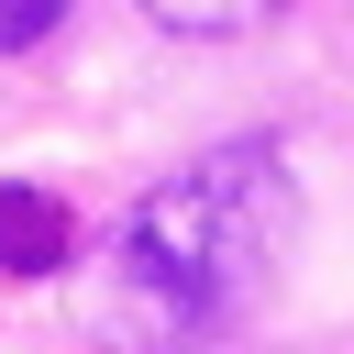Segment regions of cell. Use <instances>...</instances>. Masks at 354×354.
Wrapping results in <instances>:
<instances>
[{
	"label": "cell",
	"mask_w": 354,
	"mask_h": 354,
	"mask_svg": "<svg viewBox=\"0 0 354 354\" xmlns=\"http://www.w3.org/2000/svg\"><path fill=\"white\" fill-rule=\"evenodd\" d=\"M44 266H66V210L11 177L0 188V277H44Z\"/></svg>",
	"instance_id": "cell-2"
},
{
	"label": "cell",
	"mask_w": 354,
	"mask_h": 354,
	"mask_svg": "<svg viewBox=\"0 0 354 354\" xmlns=\"http://www.w3.org/2000/svg\"><path fill=\"white\" fill-rule=\"evenodd\" d=\"M166 33H199V44H221V33H266L288 0H144Z\"/></svg>",
	"instance_id": "cell-3"
},
{
	"label": "cell",
	"mask_w": 354,
	"mask_h": 354,
	"mask_svg": "<svg viewBox=\"0 0 354 354\" xmlns=\"http://www.w3.org/2000/svg\"><path fill=\"white\" fill-rule=\"evenodd\" d=\"M299 232V188H288V155L266 133L243 144H210L188 166H166L122 232H111V266L88 277V332L111 354H210L221 332L254 321V299L277 288V254Z\"/></svg>",
	"instance_id": "cell-1"
},
{
	"label": "cell",
	"mask_w": 354,
	"mask_h": 354,
	"mask_svg": "<svg viewBox=\"0 0 354 354\" xmlns=\"http://www.w3.org/2000/svg\"><path fill=\"white\" fill-rule=\"evenodd\" d=\"M55 22H66V0H0V55H33Z\"/></svg>",
	"instance_id": "cell-4"
}]
</instances>
